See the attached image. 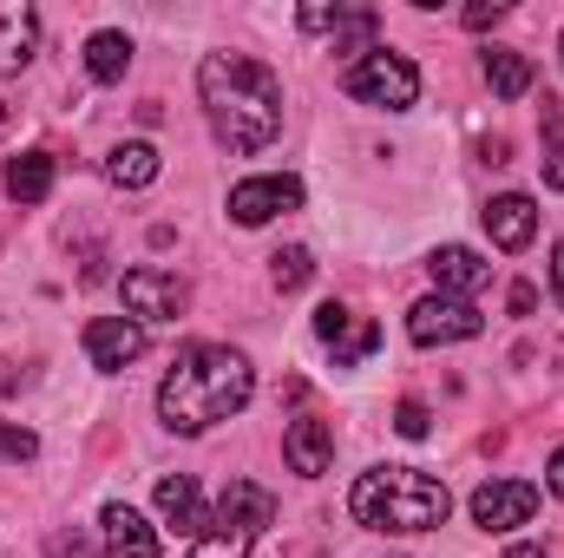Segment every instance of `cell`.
<instances>
[{
  "label": "cell",
  "instance_id": "16",
  "mask_svg": "<svg viewBox=\"0 0 564 558\" xmlns=\"http://www.w3.org/2000/svg\"><path fill=\"white\" fill-rule=\"evenodd\" d=\"M40 46V13L26 0H0V73H20Z\"/></svg>",
  "mask_w": 564,
  "mask_h": 558
},
{
  "label": "cell",
  "instance_id": "17",
  "mask_svg": "<svg viewBox=\"0 0 564 558\" xmlns=\"http://www.w3.org/2000/svg\"><path fill=\"white\" fill-rule=\"evenodd\" d=\"M99 526H106V552L112 558H158V533L144 526L126 500H112V506L99 513Z\"/></svg>",
  "mask_w": 564,
  "mask_h": 558
},
{
  "label": "cell",
  "instance_id": "8",
  "mask_svg": "<svg viewBox=\"0 0 564 558\" xmlns=\"http://www.w3.org/2000/svg\"><path fill=\"white\" fill-rule=\"evenodd\" d=\"M144 322H132V315H93L86 322V362L99 368V375H119V368H132L144 355Z\"/></svg>",
  "mask_w": 564,
  "mask_h": 558
},
{
  "label": "cell",
  "instance_id": "22",
  "mask_svg": "<svg viewBox=\"0 0 564 558\" xmlns=\"http://www.w3.org/2000/svg\"><path fill=\"white\" fill-rule=\"evenodd\" d=\"M86 73H93L99 86H119V79L132 73V40H126V33H93V40H86Z\"/></svg>",
  "mask_w": 564,
  "mask_h": 558
},
{
  "label": "cell",
  "instance_id": "11",
  "mask_svg": "<svg viewBox=\"0 0 564 558\" xmlns=\"http://www.w3.org/2000/svg\"><path fill=\"white\" fill-rule=\"evenodd\" d=\"M295 204H302V178H289V171H270V178H243V184L230 191V217H237L243 230L270 224L276 211H295Z\"/></svg>",
  "mask_w": 564,
  "mask_h": 558
},
{
  "label": "cell",
  "instance_id": "20",
  "mask_svg": "<svg viewBox=\"0 0 564 558\" xmlns=\"http://www.w3.org/2000/svg\"><path fill=\"white\" fill-rule=\"evenodd\" d=\"M479 73H486L492 99H525V93H532V60H525V53H512V46H486Z\"/></svg>",
  "mask_w": 564,
  "mask_h": 558
},
{
  "label": "cell",
  "instance_id": "18",
  "mask_svg": "<svg viewBox=\"0 0 564 558\" xmlns=\"http://www.w3.org/2000/svg\"><path fill=\"white\" fill-rule=\"evenodd\" d=\"M217 519H237V526L263 533V526H276V493L257 486V480H230L224 500H217Z\"/></svg>",
  "mask_w": 564,
  "mask_h": 558
},
{
  "label": "cell",
  "instance_id": "30",
  "mask_svg": "<svg viewBox=\"0 0 564 558\" xmlns=\"http://www.w3.org/2000/svg\"><path fill=\"white\" fill-rule=\"evenodd\" d=\"M545 493H552V500H564V447L545 460Z\"/></svg>",
  "mask_w": 564,
  "mask_h": 558
},
{
  "label": "cell",
  "instance_id": "31",
  "mask_svg": "<svg viewBox=\"0 0 564 558\" xmlns=\"http://www.w3.org/2000/svg\"><path fill=\"white\" fill-rule=\"evenodd\" d=\"M552 296H558V302H564V244H558V250H552Z\"/></svg>",
  "mask_w": 564,
  "mask_h": 558
},
{
  "label": "cell",
  "instance_id": "13",
  "mask_svg": "<svg viewBox=\"0 0 564 558\" xmlns=\"http://www.w3.org/2000/svg\"><path fill=\"white\" fill-rule=\"evenodd\" d=\"M426 270H433V282H440V296H479L486 282H492V264L479 257V250H466V244H440L433 257H426Z\"/></svg>",
  "mask_w": 564,
  "mask_h": 558
},
{
  "label": "cell",
  "instance_id": "21",
  "mask_svg": "<svg viewBox=\"0 0 564 558\" xmlns=\"http://www.w3.org/2000/svg\"><path fill=\"white\" fill-rule=\"evenodd\" d=\"M158 171H164V158H158V144H144V139L119 144V151L106 158V178H112L119 191H144V184H151Z\"/></svg>",
  "mask_w": 564,
  "mask_h": 558
},
{
  "label": "cell",
  "instance_id": "33",
  "mask_svg": "<svg viewBox=\"0 0 564 558\" xmlns=\"http://www.w3.org/2000/svg\"><path fill=\"white\" fill-rule=\"evenodd\" d=\"M0 126H7V99H0Z\"/></svg>",
  "mask_w": 564,
  "mask_h": 558
},
{
  "label": "cell",
  "instance_id": "2",
  "mask_svg": "<svg viewBox=\"0 0 564 558\" xmlns=\"http://www.w3.org/2000/svg\"><path fill=\"white\" fill-rule=\"evenodd\" d=\"M250 395H257V368H250L237 348H224V342H191V348L171 362L164 388H158V415H164L171 433H210L217 420L243 415Z\"/></svg>",
  "mask_w": 564,
  "mask_h": 558
},
{
  "label": "cell",
  "instance_id": "25",
  "mask_svg": "<svg viewBox=\"0 0 564 558\" xmlns=\"http://www.w3.org/2000/svg\"><path fill=\"white\" fill-rule=\"evenodd\" d=\"M308 277H315V257H308L302 244H289V250H276V257H270V282H276L282 296H295Z\"/></svg>",
  "mask_w": 564,
  "mask_h": 558
},
{
  "label": "cell",
  "instance_id": "15",
  "mask_svg": "<svg viewBox=\"0 0 564 558\" xmlns=\"http://www.w3.org/2000/svg\"><path fill=\"white\" fill-rule=\"evenodd\" d=\"M158 513H164V526L171 533H184V539H204V493H197V480L191 473H177V480H158Z\"/></svg>",
  "mask_w": 564,
  "mask_h": 558
},
{
  "label": "cell",
  "instance_id": "28",
  "mask_svg": "<svg viewBox=\"0 0 564 558\" xmlns=\"http://www.w3.org/2000/svg\"><path fill=\"white\" fill-rule=\"evenodd\" d=\"M506 20V7H466V26L473 33H486V26H499Z\"/></svg>",
  "mask_w": 564,
  "mask_h": 558
},
{
  "label": "cell",
  "instance_id": "24",
  "mask_svg": "<svg viewBox=\"0 0 564 558\" xmlns=\"http://www.w3.org/2000/svg\"><path fill=\"white\" fill-rule=\"evenodd\" d=\"M545 191H564V99H545Z\"/></svg>",
  "mask_w": 564,
  "mask_h": 558
},
{
  "label": "cell",
  "instance_id": "1",
  "mask_svg": "<svg viewBox=\"0 0 564 558\" xmlns=\"http://www.w3.org/2000/svg\"><path fill=\"white\" fill-rule=\"evenodd\" d=\"M197 99H204V119L224 151L250 158L263 144H276L282 132V79L250 60V53H204L197 66Z\"/></svg>",
  "mask_w": 564,
  "mask_h": 558
},
{
  "label": "cell",
  "instance_id": "3",
  "mask_svg": "<svg viewBox=\"0 0 564 558\" xmlns=\"http://www.w3.org/2000/svg\"><path fill=\"white\" fill-rule=\"evenodd\" d=\"M348 513L368 526V533H433V526H446V513H453V493L421 473V466H375V473H361L355 480V493H348Z\"/></svg>",
  "mask_w": 564,
  "mask_h": 558
},
{
  "label": "cell",
  "instance_id": "32",
  "mask_svg": "<svg viewBox=\"0 0 564 558\" xmlns=\"http://www.w3.org/2000/svg\"><path fill=\"white\" fill-rule=\"evenodd\" d=\"M506 558H545V546H512Z\"/></svg>",
  "mask_w": 564,
  "mask_h": 558
},
{
  "label": "cell",
  "instance_id": "6",
  "mask_svg": "<svg viewBox=\"0 0 564 558\" xmlns=\"http://www.w3.org/2000/svg\"><path fill=\"white\" fill-rule=\"evenodd\" d=\"M119 296H126L132 322H177L191 309V282L171 277V270H126L119 277Z\"/></svg>",
  "mask_w": 564,
  "mask_h": 558
},
{
  "label": "cell",
  "instance_id": "7",
  "mask_svg": "<svg viewBox=\"0 0 564 558\" xmlns=\"http://www.w3.org/2000/svg\"><path fill=\"white\" fill-rule=\"evenodd\" d=\"M315 342L335 355V368H355V362H368L381 348V329L368 315H355L348 302H322L315 309Z\"/></svg>",
  "mask_w": 564,
  "mask_h": 558
},
{
  "label": "cell",
  "instance_id": "29",
  "mask_svg": "<svg viewBox=\"0 0 564 558\" xmlns=\"http://www.w3.org/2000/svg\"><path fill=\"white\" fill-rule=\"evenodd\" d=\"M506 302H512V315H532V309H539V289H532V282H512Z\"/></svg>",
  "mask_w": 564,
  "mask_h": 558
},
{
  "label": "cell",
  "instance_id": "34",
  "mask_svg": "<svg viewBox=\"0 0 564 558\" xmlns=\"http://www.w3.org/2000/svg\"><path fill=\"white\" fill-rule=\"evenodd\" d=\"M558 53H564V40H558Z\"/></svg>",
  "mask_w": 564,
  "mask_h": 558
},
{
  "label": "cell",
  "instance_id": "26",
  "mask_svg": "<svg viewBox=\"0 0 564 558\" xmlns=\"http://www.w3.org/2000/svg\"><path fill=\"white\" fill-rule=\"evenodd\" d=\"M40 453V440L26 433V427H7L0 420V466H20V460H33Z\"/></svg>",
  "mask_w": 564,
  "mask_h": 558
},
{
  "label": "cell",
  "instance_id": "27",
  "mask_svg": "<svg viewBox=\"0 0 564 558\" xmlns=\"http://www.w3.org/2000/svg\"><path fill=\"white\" fill-rule=\"evenodd\" d=\"M426 427H433L426 401H401V408H394V433H401V440H426Z\"/></svg>",
  "mask_w": 564,
  "mask_h": 558
},
{
  "label": "cell",
  "instance_id": "23",
  "mask_svg": "<svg viewBox=\"0 0 564 558\" xmlns=\"http://www.w3.org/2000/svg\"><path fill=\"white\" fill-rule=\"evenodd\" d=\"M250 546H257L250 526H237V519H210L204 539H191V552L184 558H250Z\"/></svg>",
  "mask_w": 564,
  "mask_h": 558
},
{
  "label": "cell",
  "instance_id": "5",
  "mask_svg": "<svg viewBox=\"0 0 564 558\" xmlns=\"http://www.w3.org/2000/svg\"><path fill=\"white\" fill-rule=\"evenodd\" d=\"M486 329V315L473 309V302H459V296H421L414 309H408V335L421 342V348H446V342H473Z\"/></svg>",
  "mask_w": 564,
  "mask_h": 558
},
{
  "label": "cell",
  "instance_id": "4",
  "mask_svg": "<svg viewBox=\"0 0 564 558\" xmlns=\"http://www.w3.org/2000/svg\"><path fill=\"white\" fill-rule=\"evenodd\" d=\"M341 86H348V99H361V106L408 112V106L421 99V66H414L408 53H388V46H375V53H361V60L341 73Z\"/></svg>",
  "mask_w": 564,
  "mask_h": 558
},
{
  "label": "cell",
  "instance_id": "12",
  "mask_svg": "<svg viewBox=\"0 0 564 558\" xmlns=\"http://www.w3.org/2000/svg\"><path fill=\"white\" fill-rule=\"evenodd\" d=\"M328 453H335V427H328V420L295 415L282 427V460H289V473L315 480V473H328Z\"/></svg>",
  "mask_w": 564,
  "mask_h": 558
},
{
  "label": "cell",
  "instance_id": "14",
  "mask_svg": "<svg viewBox=\"0 0 564 558\" xmlns=\"http://www.w3.org/2000/svg\"><path fill=\"white\" fill-rule=\"evenodd\" d=\"M479 217H486V237H492L499 250H525V244L539 237V204H532L525 191H506V197H492Z\"/></svg>",
  "mask_w": 564,
  "mask_h": 558
},
{
  "label": "cell",
  "instance_id": "10",
  "mask_svg": "<svg viewBox=\"0 0 564 558\" xmlns=\"http://www.w3.org/2000/svg\"><path fill=\"white\" fill-rule=\"evenodd\" d=\"M532 513H539V486L532 480H486L473 493V526H486V533H512Z\"/></svg>",
  "mask_w": 564,
  "mask_h": 558
},
{
  "label": "cell",
  "instance_id": "9",
  "mask_svg": "<svg viewBox=\"0 0 564 558\" xmlns=\"http://www.w3.org/2000/svg\"><path fill=\"white\" fill-rule=\"evenodd\" d=\"M302 33H335V53H375V33H381V13L375 7H302L295 13Z\"/></svg>",
  "mask_w": 564,
  "mask_h": 558
},
{
  "label": "cell",
  "instance_id": "19",
  "mask_svg": "<svg viewBox=\"0 0 564 558\" xmlns=\"http://www.w3.org/2000/svg\"><path fill=\"white\" fill-rule=\"evenodd\" d=\"M53 171H59V158H53V151H20V158L7 164V197H13V204H46Z\"/></svg>",
  "mask_w": 564,
  "mask_h": 558
}]
</instances>
